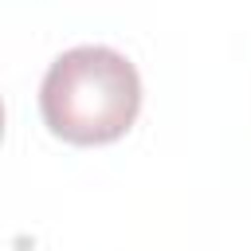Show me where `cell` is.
<instances>
[{"mask_svg":"<svg viewBox=\"0 0 251 251\" xmlns=\"http://www.w3.org/2000/svg\"><path fill=\"white\" fill-rule=\"evenodd\" d=\"M141 110L137 67L102 43L63 51L39 82V114L47 129L71 145L118 141Z\"/></svg>","mask_w":251,"mask_h":251,"instance_id":"1","label":"cell"}]
</instances>
